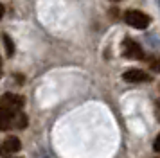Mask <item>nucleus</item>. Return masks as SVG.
Wrapping results in <instances>:
<instances>
[{
    "label": "nucleus",
    "instance_id": "9",
    "mask_svg": "<svg viewBox=\"0 0 160 158\" xmlns=\"http://www.w3.org/2000/svg\"><path fill=\"white\" fill-rule=\"evenodd\" d=\"M153 149L157 151V153H160V135L155 138V142H153Z\"/></svg>",
    "mask_w": 160,
    "mask_h": 158
},
{
    "label": "nucleus",
    "instance_id": "4",
    "mask_svg": "<svg viewBox=\"0 0 160 158\" xmlns=\"http://www.w3.org/2000/svg\"><path fill=\"white\" fill-rule=\"evenodd\" d=\"M122 79L128 83H148V81H151V76L140 68H130L122 74Z\"/></svg>",
    "mask_w": 160,
    "mask_h": 158
},
{
    "label": "nucleus",
    "instance_id": "3",
    "mask_svg": "<svg viewBox=\"0 0 160 158\" xmlns=\"http://www.w3.org/2000/svg\"><path fill=\"white\" fill-rule=\"evenodd\" d=\"M122 56L130 57V59H144V50L140 49V45L137 42L126 38L122 42Z\"/></svg>",
    "mask_w": 160,
    "mask_h": 158
},
{
    "label": "nucleus",
    "instance_id": "5",
    "mask_svg": "<svg viewBox=\"0 0 160 158\" xmlns=\"http://www.w3.org/2000/svg\"><path fill=\"white\" fill-rule=\"evenodd\" d=\"M22 149V142H20V138L18 136H8L6 140H4V153H18V151Z\"/></svg>",
    "mask_w": 160,
    "mask_h": 158
},
{
    "label": "nucleus",
    "instance_id": "8",
    "mask_svg": "<svg viewBox=\"0 0 160 158\" xmlns=\"http://www.w3.org/2000/svg\"><path fill=\"white\" fill-rule=\"evenodd\" d=\"M149 67H151L153 72H160V57H153L151 63H149Z\"/></svg>",
    "mask_w": 160,
    "mask_h": 158
},
{
    "label": "nucleus",
    "instance_id": "10",
    "mask_svg": "<svg viewBox=\"0 0 160 158\" xmlns=\"http://www.w3.org/2000/svg\"><path fill=\"white\" fill-rule=\"evenodd\" d=\"M157 119L160 121V102H157Z\"/></svg>",
    "mask_w": 160,
    "mask_h": 158
},
{
    "label": "nucleus",
    "instance_id": "6",
    "mask_svg": "<svg viewBox=\"0 0 160 158\" xmlns=\"http://www.w3.org/2000/svg\"><path fill=\"white\" fill-rule=\"evenodd\" d=\"M2 40H4V47H6V56L11 57L13 54H15V43L11 42V38H9L8 34L2 36Z\"/></svg>",
    "mask_w": 160,
    "mask_h": 158
},
{
    "label": "nucleus",
    "instance_id": "2",
    "mask_svg": "<svg viewBox=\"0 0 160 158\" xmlns=\"http://www.w3.org/2000/svg\"><path fill=\"white\" fill-rule=\"evenodd\" d=\"M124 22H126L128 25H131V27H135V29H146L149 25L151 18L146 13H142V11L131 9V11H126V13H124Z\"/></svg>",
    "mask_w": 160,
    "mask_h": 158
},
{
    "label": "nucleus",
    "instance_id": "12",
    "mask_svg": "<svg viewBox=\"0 0 160 158\" xmlns=\"http://www.w3.org/2000/svg\"><path fill=\"white\" fill-rule=\"evenodd\" d=\"M115 2H117V0H115Z\"/></svg>",
    "mask_w": 160,
    "mask_h": 158
},
{
    "label": "nucleus",
    "instance_id": "11",
    "mask_svg": "<svg viewBox=\"0 0 160 158\" xmlns=\"http://www.w3.org/2000/svg\"><path fill=\"white\" fill-rule=\"evenodd\" d=\"M158 102H160V101H158Z\"/></svg>",
    "mask_w": 160,
    "mask_h": 158
},
{
    "label": "nucleus",
    "instance_id": "1",
    "mask_svg": "<svg viewBox=\"0 0 160 158\" xmlns=\"http://www.w3.org/2000/svg\"><path fill=\"white\" fill-rule=\"evenodd\" d=\"M23 106V97L16 95V93H4L2 95V102H0V128L8 129L11 126V121L15 122L18 117V111Z\"/></svg>",
    "mask_w": 160,
    "mask_h": 158
},
{
    "label": "nucleus",
    "instance_id": "7",
    "mask_svg": "<svg viewBox=\"0 0 160 158\" xmlns=\"http://www.w3.org/2000/svg\"><path fill=\"white\" fill-rule=\"evenodd\" d=\"M15 126H16V128H20V129L25 128V126H27V115H25V113L18 115V117L15 119Z\"/></svg>",
    "mask_w": 160,
    "mask_h": 158
}]
</instances>
